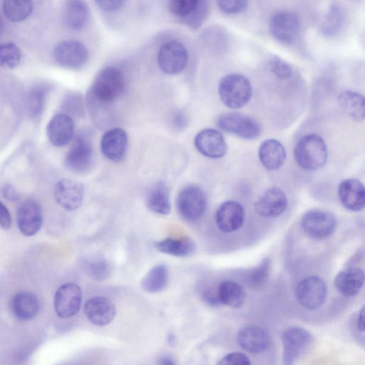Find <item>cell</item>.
<instances>
[{
	"instance_id": "obj_1",
	"label": "cell",
	"mask_w": 365,
	"mask_h": 365,
	"mask_svg": "<svg viewBox=\"0 0 365 365\" xmlns=\"http://www.w3.org/2000/svg\"><path fill=\"white\" fill-rule=\"evenodd\" d=\"M125 86V81L122 71L118 68L108 66L96 76L90 93L97 102L108 104L121 96Z\"/></svg>"
},
{
	"instance_id": "obj_2",
	"label": "cell",
	"mask_w": 365,
	"mask_h": 365,
	"mask_svg": "<svg viewBox=\"0 0 365 365\" xmlns=\"http://www.w3.org/2000/svg\"><path fill=\"white\" fill-rule=\"evenodd\" d=\"M294 158L297 165L306 170L321 168L327 159L325 142L316 134L303 136L295 147Z\"/></svg>"
},
{
	"instance_id": "obj_3",
	"label": "cell",
	"mask_w": 365,
	"mask_h": 365,
	"mask_svg": "<svg viewBox=\"0 0 365 365\" xmlns=\"http://www.w3.org/2000/svg\"><path fill=\"white\" fill-rule=\"evenodd\" d=\"M218 92L222 102L227 107L237 109L245 106L250 100L252 86L245 76L231 73L220 80Z\"/></svg>"
},
{
	"instance_id": "obj_4",
	"label": "cell",
	"mask_w": 365,
	"mask_h": 365,
	"mask_svg": "<svg viewBox=\"0 0 365 365\" xmlns=\"http://www.w3.org/2000/svg\"><path fill=\"white\" fill-rule=\"evenodd\" d=\"M207 207V199L203 190L196 185L184 187L177 198V209L186 220L196 221L200 219Z\"/></svg>"
},
{
	"instance_id": "obj_5",
	"label": "cell",
	"mask_w": 365,
	"mask_h": 365,
	"mask_svg": "<svg viewBox=\"0 0 365 365\" xmlns=\"http://www.w3.org/2000/svg\"><path fill=\"white\" fill-rule=\"evenodd\" d=\"M301 226L304 233L309 237L322 240L334 232L336 220L330 212L314 209L304 214L301 220Z\"/></svg>"
},
{
	"instance_id": "obj_6",
	"label": "cell",
	"mask_w": 365,
	"mask_h": 365,
	"mask_svg": "<svg viewBox=\"0 0 365 365\" xmlns=\"http://www.w3.org/2000/svg\"><path fill=\"white\" fill-rule=\"evenodd\" d=\"M295 294L297 302L302 307L308 310H314L324 303L327 287L321 278L309 276L298 284Z\"/></svg>"
},
{
	"instance_id": "obj_7",
	"label": "cell",
	"mask_w": 365,
	"mask_h": 365,
	"mask_svg": "<svg viewBox=\"0 0 365 365\" xmlns=\"http://www.w3.org/2000/svg\"><path fill=\"white\" fill-rule=\"evenodd\" d=\"M157 59L158 66L163 72L170 75L178 74L186 66L188 53L182 43L170 41L160 46Z\"/></svg>"
},
{
	"instance_id": "obj_8",
	"label": "cell",
	"mask_w": 365,
	"mask_h": 365,
	"mask_svg": "<svg viewBox=\"0 0 365 365\" xmlns=\"http://www.w3.org/2000/svg\"><path fill=\"white\" fill-rule=\"evenodd\" d=\"M217 124L222 130L244 139H254L261 133V128L255 120L237 113L221 115Z\"/></svg>"
},
{
	"instance_id": "obj_9",
	"label": "cell",
	"mask_w": 365,
	"mask_h": 365,
	"mask_svg": "<svg viewBox=\"0 0 365 365\" xmlns=\"http://www.w3.org/2000/svg\"><path fill=\"white\" fill-rule=\"evenodd\" d=\"M56 61L67 68H78L88 58V51L80 41L66 39L58 42L53 48Z\"/></svg>"
},
{
	"instance_id": "obj_10",
	"label": "cell",
	"mask_w": 365,
	"mask_h": 365,
	"mask_svg": "<svg viewBox=\"0 0 365 365\" xmlns=\"http://www.w3.org/2000/svg\"><path fill=\"white\" fill-rule=\"evenodd\" d=\"M300 20L297 14L282 11L270 18L269 30L273 37L284 44H291L300 31Z\"/></svg>"
},
{
	"instance_id": "obj_11",
	"label": "cell",
	"mask_w": 365,
	"mask_h": 365,
	"mask_svg": "<svg viewBox=\"0 0 365 365\" xmlns=\"http://www.w3.org/2000/svg\"><path fill=\"white\" fill-rule=\"evenodd\" d=\"M93 163V148L88 138L78 135L65 156V165L71 171L76 173H86Z\"/></svg>"
},
{
	"instance_id": "obj_12",
	"label": "cell",
	"mask_w": 365,
	"mask_h": 365,
	"mask_svg": "<svg viewBox=\"0 0 365 365\" xmlns=\"http://www.w3.org/2000/svg\"><path fill=\"white\" fill-rule=\"evenodd\" d=\"M82 291L81 287L68 282L58 288L54 296V309L61 318H68L76 314L81 306Z\"/></svg>"
},
{
	"instance_id": "obj_13",
	"label": "cell",
	"mask_w": 365,
	"mask_h": 365,
	"mask_svg": "<svg viewBox=\"0 0 365 365\" xmlns=\"http://www.w3.org/2000/svg\"><path fill=\"white\" fill-rule=\"evenodd\" d=\"M311 340L312 335L304 328L290 327L286 329L282 336L283 363L293 364Z\"/></svg>"
},
{
	"instance_id": "obj_14",
	"label": "cell",
	"mask_w": 365,
	"mask_h": 365,
	"mask_svg": "<svg viewBox=\"0 0 365 365\" xmlns=\"http://www.w3.org/2000/svg\"><path fill=\"white\" fill-rule=\"evenodd\" d=\"M19 230L26 236L36 234L42 225L43 217L40 205L32 198H26L19 205L16 212Z\"/></svg>"
},
{
	"instance_id": "obj_15",
	"label": "cell",
	"mask_w": 365,
	"mask_h": 365,
	"mask_svg": "<svg viewBox=\"0 0 365 365\" xmlns=\"http://www.w3.org/2000/svg\"><path fill=\"white\" fill-rule=\"evenodd\" d=\"M83 185L75 180L64 178L58 180L53 190L56 201L67 210L78 209L83 201Z\"/></svg>"
},
{
	"instance_id": "obj_16",
	"label": "cell",
	"mask_w": 365,
	"mask_h": 365,
	"mask_svg": "<svg viewBox=\"0 0 365 365\" xmlns=\"http://www.w3.org/2000/svg\"><path fill=\"white\" fill-rule=\"evenodd\" d=\"M168 6L171 14L187 17L190 25L195 28L200 26L207 13L206 0H169Z\"/></svg>"
},
{
	"instance_id": "obj_17",
	"label": "cell",
	"mask_w": 365,
	"mask_h": 365,
	"mask_svg": "<svg viewBox=\"0 0 365 365\" xmlns=\"http://www.w3.org/2000/svg\"><path fill=\"white\" fill-rule=\"evenodd\" d=\"M194 143L201 154L210 158H220L227 150V143L222 133L212 128L200 131L195 135Z\"/></svg>"
},
{
	"instance_id": "obj_18",
	"label": "cell",
	"mask_w": 365,
	"mask_h": 365,
	"mask_svg": "<svg viewBox=\"0 0 365 365\" xmlns=\"http://www.w3.org/2000/svg\"><path fill=\"white\" fill-rule=\"evenodd\" d=\"M287 206L284 192L279 187H273L265 190L256 200L255 209L261 216L274 218L281 215Z\"/></svg>"
},
{
	"instance_id": "obj_19",
	"label": "cell",
	"mask_w": 365,
	"mask_h": 365,
	"mask_svg": "<svg viewBox=\"0 0 365 365\" xmlns=\"http://www.w3.org/2000/svg\"><path fill=\"white\" fill-rule=\"evenodd\" d=\"M75 123L70 115L60 113L55 115L46 126V135L49 142L56 147L68 144L73 138Z\"/></svg>"
},
{
	"instance_id": "obj_20",
	"label": "cell",
	"mask_w": 365,
	"mask_h": 365,
	"mask_svg": "<svg viewBox=\"0 0 365 365\" xmlns=\"http://www.w3.org/2000/svg\"><path fill=\"white\" fill-rule=\"evenodd\" d=\"M83 311L88 321L96 326H105L113 321L116 309L108 298L98 296L88 299L84 304Z\"/></svg>"
},
{
	"instance_id": "obj_21",
	"label": "cell",
	"mask_w": 365,
	"mask_h": 365,
	"mask_svg": "<svg viewBox=\"0 0 365 365\" xmlns=\"http://www.w3.org/2000/svg\"><path fill=\"white\" fill-rule=\"evenodd\" d=\"M239 346L253 354L266 351L271 344L269 331L261 327L252 325L243 327L237 336Z\"/></svg>"
},
{
	"instance_id": "obj_22",
	"label": "cell",
	"mask_w": 365,
	"mask_h": 365,
	"mask_svg": "<svg viewBox=\"0 0 365 365\" xmlns=\"http://www.w3.org/2000/svg\"><path fill=\"white\" fill-rule=\"evenodd\" d=\"M128 135L121 128L107 130L101 140V149L103 155L113 162L120 161L125 155L128 148Z\"/></svg>"
},
{
	"instance_id": "obj_23",
	"label": "cell",
	"mask_w": 365,
	"mask_h": 365,
	"mask_svg": "<svg viewBox=\"0 0 365 365\" xmlns=\"http://www.w3.org/2000/svg\"><path fill=\"white\" fill-rule=\"evenodd\" d=\"M218 228L224 232H232L239 230L245 220V210L236 201L223 202L217 209L215 215Z\"/></svg>"
},
{
	"instance_id": "obj_24",
	"label": "cell",
	"mask_w": 365,
	"mask_h": 365,
	"mask_svg": "<svg viewBox=\"0 0 365 365\" xmlns=\"http://www.w3.org/2000/svg\"><path fill=\"white\" fill-rule=\"evenodd\" d=\"M338 194L341 205L347 210L359 211L364 207L365 190L356 179H346L340 182Z\"/></svg>"
},
{
	"instance_id": "obj_25",
	"label": "cell",
	"mask_w": 365,
	"mask_h": 365,
	"mask_svg": "<svg viewBox=\"0 0 365 365\" xmlns=\"http://www.w3.org/2000/svg\"><path fill=\"white\" fill-rule=\"evenodd\" d=\"M364 282V271L356 266H351L341 271L334 279L335 287L341 294L346 297H353L356 294Z\"/></svg>"
},
{
	"instance_id": "obj_26",
	"label": "cell",
	"mask_w": 365,
	"mask_h": 365,
	"mask_svg": "<svg viewBox=\"0 0 365 365\" xmlns=\"http://www.w3.org/2000/svg\"><path fill=\"white\" fill-rule=\"evenodd\" d=\"M259 159L268 170H277L284 164L286 151L282 144L275 139H267L259 145Z\"/></svg>"
},
{
	"instance_id": "obj_27",
	"label": "cell",
	"mask_w": 365,
	"mask_h": 365,
	"mask_svg": "<svg viewBox=\"0 0 365 365\" xmlns=\"http://www.w3.org/2000/svg\"><path fill=\"white\" fill-rule=\"evenodd\" d=\"M89 18V9L83 0H68L63 7V19L66 26L74 31L82 29Z\"/></svg>"
},
{
	"instance_id": "obj_28",
	"label": "cell",
	"mask_w": 365,
	"mask_h": 365,
	"mask_svg": "<svg viewBox=\"0 0 365 365\" xmlns=\"http://www.w3.org/2000/svg\"><path fill=\"white\" fill-rule=\"evenodd\" d=\"M11 310L14 315L21 320H30L34 318L39 310V303L36 297L29 292L16 294L10 302Z\"/></svg>"
},
{
	"instance_id": "obj_29",
	"label": "cell",
	"mask_w": 365,
	"mask_h": 365,
	"mask_svg": "<svg viewBox=\"0 0 365 365\" xmlns=\"http://www.w3.org/2000/svg\"><path fill=\"white\" fill-rule=\"evenodd\" d=\"M146 205L153 212L168 215L171 210L169 190L162 181L155 182L150 187L147 197Z\"/></svg>"
},
{
	"instance_id": "obj_30",
	"label": "cell",
	"mask_w": 365,
	"mask_h": 365,
	"mask_svg": "<svg viewBox=\"0 0 365 365\" xmlns=\"http://www.w3.org/2000/svg\"><path fill=\"white\" fill-rule=\"evenodd\" d=\"M217 292L221 304L240 308L245 301V292L243 287L236 282L225 280L217 287Z\"/></svg>"
},
{
	"instance_id": "obj_31",
	"label": "cell",
	"mask_w": 365,
	"mask_h": 365,
	"mask_svg": "<svg viewBox=\"0 0 365 365\" xmlns=\"http://www.w3.org/2000/svg\"><path fill=\"white\" fill-rule=\"evenodd\" d=\"M337 102L341 110L351 118L361 121L365 116L364 98L360 93L345 91L340 93Z\"/></svg>"
},
{
	"instance_id": "obj_32",
	"label": "cell",
	"mask_w": 365,
	"mask_h": 365,
	"mask_svg": "<svg viewBox=\"0 0 365 365\" xmlns=\"http://www.w3.org/2000/svg\"><path fill=\"white\" fill-rule=\"evenodd\" d=\"M155 247L160 252L176 257L190 255L195 250V244L187 237H169L157 242Z\"/></svg>"
},
{
	"instance_id": "obj_33",
	"label": "cell",
	"mask_w": 365,
	"mask_h": 365,
	"mask_svg": "<svg viewBox=\"0 0 365 365\" xmlns=\"http://www.w3.org/2000/svg\"><path fill=\"white\" fill-rule=\"evenodd\" d=\"M50 87L46 83L33 86L28 91L26 105L28 113L33 118H38L43 112Z\"/></svg>"
},
{
	"instance_id": "obj_34",
	"label": "cell",
	"mask_w": 365,
	"mask_h": 365,
	"mask_svg": "<svg viewBox=\"0 0 365 365\" xmlns=\"http://www.w3.org/2000/svg\"><path fill=\"white\" fill-rule=\"evenodd\" d=\"M168 269L165 264H158L153 267L142 279V288L150 293H156L163 290L168 282Z\"/></svg>"
},
{
	"instance_id": "obj_35",
	"label": "cell",
	"mask_w": 365,
	"mask_h": 365,
	"mask_svg": "<svg viewBox=\"0 0 365 365\" xmlns=\"http://www.w3.org/2000/svg\"><path fill=\"white\" fill-rule=\"evenodd\" d=\"M33 10V0H3L4 13L11 21L21 22L26 20Z\"/></svg>"
},
{
	"instance_id": "obj_36",
	"label": "cell",
	"mask_w": 365,
	"mask_h": 365,
	"mask_svg": "<svg viewBox=\"0 0 365 365\" xmlns=\"http://www.w3.org/2000/svg\"><path fill=\"white\" fill-rule=\"evenodd\" d=\"M21 59L20 48L12 42L0 43V68L13 69L17 67Z\"/></svg>"
},
{
	"instance_id": "obj_37",
	"label": "cell",
	"mask_w": 365,
	"mask_h": 365,
	"mask_svg": "<svg viewBox=\"0 0 365 365\" xmlns=\"http://www.w3.org/2000/svg\"><path fill=\"white\" fill-rule=\"evenodd\" d=\"M270 270L271 260L269 257H264L249 273V284L253 287H257L264 284L269 275Z\"/></svg>"
},
{
	"instance_id": "obj_38",
	"label": "cell",
	"mask_w": 365,
	"mask_h": 365,
	"mask_svg": "<svg viewBox=\"0 0 365 365\" xmlns=\"http://www.w3.org/2000/svg\"><path fill=\"white\" fill-rule=\"evenodd\" d=\"M342 21L341 11L337 6H332L324 24V31L326 34L331 35L339 29Z\"/></svg>"
},
{
	"instance_id": "obj_39",
	"label": "cell",
	"mask_w": 365,
	"mask_h": 365,
	"mask_svg": "<svg viewBox=\"0 0 365 365\" xmlns=\"http://www.w3.org/2000/svg\"><path fill=\"white\" fill-rule=\"evenodd\" d=\"M272 73L279 79H286L292 73L290 65L279 57H273L269 61Z\"/></svg>"
},
{
	"instance_id": "obj_40",
	"label": "cell",
	"mask_w": 365,
	"mask_h": 365,
	"mask_svg": "<svg viewBox=\"0 0 365 365\" xmlns=\"http://www.w3.org/2000/svg\"><path fill=\"white\" fill-rule=\"evenodd\" d=\"M217 4L225 14H238L246 9L248 0H217Z\"/></svg>"
},
{
	"instance_id": "obj_41",
	"label": "cell",
	"mask_w": 365,
	"mask_h": 365,
	"mask_svg": "<svg viewBox=\"0 0 365 365\" xmlns=\"http://www.w3.org/2000/svg\"><path fill=\"white\" fill-rule=\"evenodd\" d=\"M82 98L76 93H70L67 95L63 100L62 108L66 110V114L72 117V115H78L82 111Z\"/></svg>"
},
{
	"instance_id": "obj_42",
	"label": "cell",
	"mask_w": 365,
	"mask_h": 365,
	"mask_svg": "<svg viewBox=\"0 0 365 365\" xmlns=\"http://www.w3.org/2000/svg\"><path fill=\"white\" fill-rule=\"evenodd\" d=\"M219 364H230V365H248L251 364V361L247 355L240 352H232L225 355L218 362Z\"/></svg>"
},
{
	"instance_id": "obj_43",
	"label": "cell",
	"mask_w": 365,
	"mask_h": 365,
	"mask_svg": "<svg viewBox=\"0 0 365 365\" xmlns=\"http://www.w3.org/2000/svg\"><path fill=\"white\" fill-rule=\"evenodd\" d=\"M91 274L97 279L106 278L109 273V267L104 261H97L91 264Z\"/></svg>"
},
{
	"instance_id": "obj_44",
	"label": "cell",
	"mask_w": 365,
	"mask_h": 365,
	"mask_svg": "<svg viewBox=\"0 0 365 365\" xmlns=\"http://www.w3.org/2000/svg\"><path fill=\"white\" fill-rule=\"evenodd\" d=\"M98 6L104 11L113 12L120 9L125 0H94Z\"/></svg>"
},
{
	"instance_id": "obj_45",
	"label": "cell",
	"mask_w": 365,
	"mask_h": 365,
	"mask_svg": "<svg viewBox=\"0 0 365 365\" xmlns=\"http://www.w3.org/2000/svg\"><path fill=\"white\" fill-rule=\"evenodd\" d=\"M1 195L9 201H16L21 197L20 192L10 183H6L3 185Z\"/></svg>"
},
{
	"instance_id": "obj_46",
	"label": "cell",
	"mask_w": 365,
	"mask_h": 365,
	"mask_svg": "<svg viewBox=\"0 0 365 365\" xmlns=\"http://www.w3.org/2000/svg\"><path fill=\"white\" fill-rule=\"evenodd\" d=\"M11 225V217L9 210L0 201V227L4 230H9Z\"/></svg>"
},
{
	"instance_id": "obj_47",
	"label": "cell",
	"mask_w": 365,
	"mask_h": 365,
	"mask_svg": "<svg viewBox=\"0 0 365 365\" xmlns=\"http://www.w3.org/2000/svg\"><path fill=\"white\" fill-rule=\"evenodd\" d=\"M203 298L204 300L210 305L217 307L221 304L218 299L217 287H210L205 290L203 293Z\"/></svg>"
},
{
	"instance_id": "obj_48",
	"label": "cell",
	"mask_w": 365,
	"mask_h": 365,
	"mask_svg": "<svg viewBox=\"0 0 365 365\" xmlns=\"http://www.w3.org/2000/svg\"><path fill=\"white\" fill-rule=\"evenodd\" d=\"M186 122V118L183 113L178 112L174 115L173 123L178 129L184 128Z\"/></svg>"
},
{
	"instance_id": "obj_49",
	"label": "cell",
	"mask_w": 365,
	"mask_h": 365,
	"mask_svg": "<svg viewBox=\"0 0 365 365\" xmlns=\"http://www.w3.org/2000/svg\"><path fill=\"white\" fill-rule=\"evenodd\" d=\"M357 327L359 331H364V308L361 309L357 318Z\"/></svg>"
},
{
	"instance_id": "obj_50",
	"label": "cell",
	"mask_w": 365,
	"mask_h": 365,
	"mask_svg": "<svg viewBox=\"0 0 365 365\" xmlns=\"http://www.w3.org/2000/svg\"><path fill=\"white\" fill-rule=\"evenodd\" d=\"M159 364H165V365H171V364H175V361L171 358L165 356L160 359V361L159 362Z\"/></svg>"
},
{
	"instance_id": "obj_51",
	"label": "cell",
	"mask_w": 365,
	"mask_h": 365,
	"mask_svg": "<svg viewBox=\"0 0 365 365\" xmlns=\"http://www.w3.org/2000/svg\"><path fill=\"white\" fill-rule=\"evenodd\" d=\"M168 339L170 344H174L175 341V337L173 334H170Z\"/></svg>"
},
{
	"instance_id": "obj_52",
	"label": "cell",
	"mask_w": 365,
	"mask_h": 365,
	"mask_svg": "<svg viewBox=\"0 0 365 365\" xmlns=\"http://www.w3.org/2000/svg\"><path fill=\"white\" fill-rule=\"evenodd\" d=\"M3 29H4V24H3V21H2V19L0 16V36L3 31Z\"/></svg>"
}]
</instances>
